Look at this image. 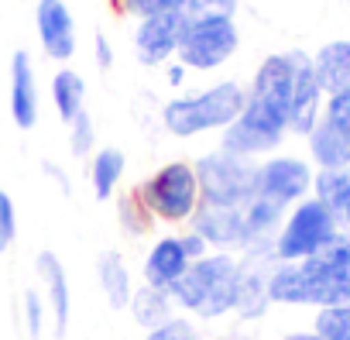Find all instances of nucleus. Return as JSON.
<instances>
[{
	"instance_id": "20e7f679",
	"label": "nucleus",
	"mask_w": 350,
	"mask_h": 340,
	"mask_svg": "<svg viewBox=\"0 0 350 340\" xmlns=\"http://www.w3.org/2000/svg\"><path fill=\"white\" fill-rule=\"evenodd\" d=\"M247 103V86L237 79H220L206 90L172 96L161 107V127L172 138H200L210 131H227Z\"/></svg>"
},
{
	"instance_id": "7ed1b4c3",
	"label": "nucleus",
	"mask_w": 350,
	"mask_h": 340,
	"mask_svg": "<svg viewBox=\"0 0 350 340\" xmlns=\"http://www.w3.org/2000/svg\"><path fill=\"white\" fill-rule=\"evenodd\" d=\"M237 285H241V254L234 251H210L206 258L193 261V268L168 289L179 313L196 319H220L237 309Z\"/></svg>"
},
{
	"instance_id": "6e6552de",
	"label": "nucleus",
	"mask_w": 350,
	"mask_h": 340,
	"mask_svg": "<svg viewBox=\"0 0 350 340\" xmlns=\"http://www.w3.org/2000/svg\"><path fill=\"white\" fill-rule=\"evenodd\" d=\"M193 165H196V179H200L203 203H213V207H244V203L254 200L258 161L217 148V151L200 155Z\"/></svg>"
},
{
	"instance_id": "58836bf2",
	"label": "nucleus",
	"mask_w": 350,
	"mask_h": 340,
	"mask_svg": "<svg viewBox=\"0 0 350 340\" xmlns=\"http://www.w3.org/2000/svg\"><path fill=\"white\" fill-rule=\"evenodd\" d=\"M282 340H323L316 330H292V333H285Z\"/></svg>"
},
{
	"instance_id": "1a4fd4ad",
	"label": "nucleus",
	"mask_w": 350,
	"mask_h": 340,
	"mask_svg": "<svg viewBox=\"0 0 350 340\" xmlns=\"http://www.w3.org/2000/svg\"><path fill=\"white\" fill-rule=\"evenodd\" d=\"M241 52V25L237 18H206V21H186L179 59L193 73H213L227 66Z\"/></svg>"
},
{
	"instance_id": "473e14b6",
	"label": "nucleus",
	"mask_w": 350,
	"mask_h": 340,
	"mask_svg": "<svg viewBox=\"0 0 350 340\" xmlns=\"http://www.w3.org/2000/svg\"><path fill=\"white\" fill-rule=\"evenodd\" d=\"M25 326H28V337H42V330H45V319H49V302H45V296L38 292V289H28L25 292Z\"/></svg>"
},
{
	"instance_id": "0eeeda50",
	"label": "nucleus",
	"mask_w": 350,
	"mask_h": 340,
	"mask_svg": "<svg viewBox=\"0 0 350 340\" xmlns=\"http://www.w3.org/2000/svg\"><path fill=\"white\" fill-rule=\"evenodd\" d=\"M340 231V220L316 196H306L302 203L285 210V220L275 234V261H306L323 251Z\"/></svg>"
},
{
	"instance_id": "5701e85b",
	"label": "nucleus",
	"mask_w": 350,
	"mask_h": 340,
	"mask_svg": "<svg viewBox=\"0 0 350 340\" xmlns=\"http://www.w3.org/2000/svg\"><path fill=\"white\" fill-rule=\"evenodd\" d=\"M282 220H285V210L278 203H268L261 196H254L251 203H244V227H247V248L244 251H251V248H271Z\"/></svg>"
},
{
	"instance_id": "7c9ffc66",
	"label": "nucleus",
	"mask_w": 350,
	"mask_h": 340,
	"mask_svg": "<svg viewBox=\"0 0 350 340\" xmlns=\"http://www.w3.org/2000/svg\"><path fill=\"white\" fill-rule=\"evenodd\" d=\"M144 340H206V337H203V333H200V326L183 313V316H172V319H165L161 326L148 330V333H144Z\"/></svg>"
},
{
	"instance_id": "cd10ccee",
	"label": "nucleus",
	"mask_w": 350,
	"mask_h": 340,
	"mask_svg": "<svg viewBox=\"0 0 350 340\" xmlns=\"http://www.w3.org/2000/svg\"><path fill=\"white\" fill-rule=\"evenodd\" d=\"M241 0H183L186 21H206V18H237Z\"/></svg>"
},
{
	"instance_id": "b1692460",
	"label": "nucleus",
	"mask_w": 350,
	"mask_h": 340,
	"mask_svg": "<svg viewBox=\"0 0 350 340\" xmlns=\"http://www.w3.org/2000/svg\"><path fill=\"white\" fill-rule=\"evenodd\" d=\"M127 309H131V319H134L144 333L175 316V302H172L168 289H154V285H144V282L134 289Z\"/></svg>"
},
{
	"instance_id": "423d86ee",
	"label": "nucleus",
	"mask_w": 350,
	"mask_h": 340,
	"mask_svg": "<svg viewBox=\"0 0 350 340\" xmlns=\"http://www.w3.org/2000/svg\"><path fill=\"white\" fill-rule=\"evenodd\" d=\"M285 138H288L285 110L275 107L271 100H261V96L247 93V103H244L241 117L227 131H220V148L230 151V155L261 161V158L275 155Z\"/></svg>"
},
{
	"instance_id": "f257e3e1",
	"label": "nucleus",
	"mask_w": 350,
	"mask_h": 340,
	"mask_svg": "<svg viewBox=\"0 0 350 340\" xmlns=\"http://www.w3.org/2000/svg\"><path fill=\"white\" fill-rule=\"evenodd\" d=\"M268 296L278 306H350V234L340 231L306 261L271 265Z\"/></svg>"
},
{
	"instance_id": "ddd939ff",
	"label": "nucleus",
	"mask_w": 350,
	"mask_h": 340,
	"mask_svg": "<svg viewBox=\"0 0 350 340\" xmlns=\"http://www.w3.org/2000/svg\"><path fill=\"white\" fill-rule=\"evenodd\" d=\"M189 227L213 248V251H234L241 254L247 248V227H244V207H213L203 203Z\"/></svg>"
},
{
	"instance_id": "4c0bfd02",
	"label": "nucleus",
	"mask_w": 350,
	"mask_h": 340,
	"mask_svg": "<svg viewBox=\"0 0 350 340\" xmlns=\"http://www.w3.org/2000/svg\"><path fill=\"white\" fill-rule=\"evenodd\" d=\"M186 73H189V69H186L179 59H172V62L165 66V79H168V86H175V90H179V86L186 83Z\"/></svg>"
},
{
	"instance_id": "dca6fc26",
	"label": "nucleus",
	"mask_w": 350,
	"mask_h": 340,
	"mask_svg": "<svg viewBox=\"0 0 350 340\" xmlns=\"http://www.w3.org/2000/svg\"><path fill=\"white\" fill-rule=\"evenodd\" d=\"M278 265L275 258L265 254H241V285H237V316L241 319H261L271 306L268 296V272Z\"/></svg>"
},
{
	"instance_id": "393cba45",
	"label": "nucleus",
	"mask_w": 350,
	"mask_h": 340,
	"mask_svg": "<svg viewBox=\"0 0 350 340\" xmlns=\"http://www.w3.org/2000/svg\"><path fill=\"white\" fill-rule=\"evenodd\" d=\"M49 93H52L55 114H59L66 124H72V120L86 110V79H83L76 69H59V73L52 76Z\"/></svg>"
},
{
	"instance_id": "2eb2a0df",
	"label": "nucleus",
	"mask_w": 350,
	"mask_h": 340,
	"mask_svg": "<svg viewBox=\"0 0 350 340\" xmlns=\"http://www.w3.org/2000/svg\"><path fill=\"white\" fill-rule=\"evenodd\" d=\"M35 272L42 278V296L49 302V316H52V326H55V337H66L69 330V316H72V289H69V275H66V265L59 261L55 251H42L35 258Z\"/></svg>"
},
{
	"instance_id": "f03ea898",
	"label": "nucleus",
	"mask_w": 350,
	"mask_h": 340,
	"mask_svg": "<svg viewBox=\"0 0 350 340\" xmlns=\"http://www.w3.org/2000/svg\"><path fill=\"white\" fill-rule=\"evenodd\" d=\"M247 93L282 107L288 120V134L295 138H309V131L323 117L326 93L316 79V66L306 49H285V52L265 55L251 76Z\"/></svg>"
},
{
	"instance_id": "4468645a",
	"label": "nucleus",
	"mask_w": 350,
	"mask_h": 340,
	"mask_svg": "<svg viewBox=\"0 0 350 340\" xmlns=\"http://www.w3.org/2000/svg\"><path fill=\"white\" fill-rule=\"evenodd\" d=\"M193 268L186 248H183V237L179 234H161L151 241L148 254H144V265H141V278L144 285H154V289H172L186 272Z\"/></svg>"
},
{
	"instance_id": "a211bd4d",
	"label": "nucleus",
	"mask_w": 350,
	"mask_h": 340,
	"mask_svg": "<svg viewBox=\"0 0 350 340\" xmlns=\"http://www.w3.org/2000/svg\"><path fill=\"white\" fill-rule=\"evenodd\" d=\"M96 282H100V292L107 299L110 309H127L131 306V296H134V278H131V268L124 261L120 251H100L96 258Z\"/></svg>"
},
{
	"instance_id": "a878e982",
	"label": "nucleus",
	"mask_w": 350,
	"mask_h": 340,
	"mask_svg": "<svg viewBox=\"0 0 350 340\" xmlns=\"http://www.w3.org/2000/svg\"><path fill=\"white\" fill-rule=\"evenodd\" d=\"M117 220H120V231L127 237H144L154 227V213L148 210V203L141 200L137 189L117 196Z\"/></svg>"
},
{
	"instance_id": "c756f323",
	"label": "nucleus",
	"mask_w": 350,
	"mask_h": 340,
	"mask_svg": "<svg viewBox=\"0 0 350 340\" xmlns=\"http://www.w3.org/2000/svg\"><path fill=\"white\" fill-rule=\"evenodd\" d=\"M117 8V14H131L134 21L141 18H154V14H172L183 11V0H110Z\"/></svg>"
},
{
	"instance_id": "4be33fe9",
	"label": "nucleus",
	"mask_w": 350,
	"mask_h": 340,
	"mask_svg": "<svg viewBox=\"0 0 350 340\" xmlns=\"http://www.w3.org/2000/svg\"><path fill=\"white\" fill-rule=\"evenodd\" d=\"M127 172V155L120 148H96L90 158V189L100 203L113 200L120 179Z\"/></svg>"
},
{
	"instance_id": "ea45409f",
	"label": "nucleus",
	"mask_w": 350,
	"mask_h": 340,
	"mask_svg": "<svg viewBox=\"0 0 350 340\" xmlns=\"http://www.w3.org/2000/svg\"><path fill=\"white\" fill-rule=\"evenodd\" d=\"M347 234H350V231H347Z\"/></svg>"
},
{
	"instance_id": "f3484780",
	"label": "nucleus",
	"mask_w": 350,
	"mask_h": 340,
	"mask_svg": "<svg viewBox=\"0 0 350 340\" xmlns=\"http://www.w3.org/2000/svg\"><path fill=\"white\" fill-rule=\"evenodd\" d=\"M38 79H35V62L25 49L11 55V117L21 131H31L38 124Z\"/></svg>"
},
{
	"instance_id": "bb28decb",
	"label": "nucleus",
	"mask_w": 350,
	"mask_h": 340,
	"mask_svg": "<svg viewBox=\"0 0 350 340\" xmlns=\"http://www.w3.org/2000/svg\"><path fill=\"white\" fill-rule=\"evenodd\" d=\"M312 330L323 340H350V306H323V309H316Z\"/></svg>"
},
{
	"instance_id": "9d476101",
	"label": "nucleus",
	"mask_w": 350,
	"mask_h": 340,
	"mask_svg": "<svg viewBox=\"0 0 350 340\" xmlns=\"http://www.w3.org/2000/svg\"><path fill=\"white\" fill-rule=\"evenodd\" d=\"M312 176L316 168L309 158L299 155H268L258 161V179H254V196L278 203L282 210L302 203L312 196Z\"/></svg>"
},
{
	"instance_id": "f704fd0d",
	"label": "nucleus",
	"mask_w": 350,
	"mask_h": 340,
	"mask_svg": "<svg viewBox=\"0 0 350 340\" xmlns=\"http://www.w3.org/2000/svg\"><path fill=\"white\" fill-rule=\"evenodd\" d=\"M93 62H96V69H100V73H110V69H113V62H117L113 45H110V38H107L103 31H96V35H93Z\"/></svg>"
},
{
	"instance_id": "aec40b11",
	"label": "nucleus",
	"mask_w": 350,
	"mask_h": 340,
	"mask_svg": "<svg viewBox=\"0 0 350 340\" xmlns=\"http://www.w3.org/2000/svg\"><path fill=\"white\" fill-rule=\"evenodd\" d=\"M312 66H316V79L326 96L350 90V42H326L312 55Z\"/></svg>"
},
{
	"instance_id": "412c9836",
	"label": "nucleus",
	"mask_w": 350,
	"mask_h": 340,
	"mask_svg": "<svg viewBox=\"0 0 350 340\" xmlns=\"http://www.w3.org/2000/svg\"><path fill=\"white\" fill-rule=\"evenodd\" d=\"M306 148H309V161L316 168H350V141L340 131H333L323 117L309 131Z\"/></svg>"
},
{
	"instance_id": "f8f14e48",
	"label": "nucleus",
	"mask_w": 350,
	"mask_h": 340,
	"mask_svg": "<svg viewBox=\"0 0 350 340\" xmlns=\"http://www.w3.org/2000/svg\"><path fill=\"white\" fill-rule=\"evenodd\" d=\"M35 31L42 42V52L52 62H69L79 45V28L76 14L69 11L66 0H38L35 8Z\"/></svg>"
},
{
	"instance_id": "39448f33",
	"label": "nucleus",
	"mask_w": 350,
	"mask_h": 340,
	"mask_svg": "<svg viewBox=\"0 0 350 340\" xmlns=\"http://www.w3.org/2000/svg\"><path fill=\"white\" fill-rule=\"evenodd\" d=\"M141 200L161 224H189L196 210L203 207L200 179H196V165L186 158H172L158 165L154 172L137 186Z\"/></svg>"
},
{
	"instance_id": "9b49d317",
	"label": "nucleus",
	"mask_w": 350,
	"mask_h": 340,
	"mask_svg": "<svg viewBox=\"0 0 350 340\" xmlns=\"http://www.w3.org/2000/svg\"><path fill=\"white\" fill-rule=\"evenodd\" d=\"M183 31H186V18H183L179 11L154 14V18H141V21L134 25V35H131L134 59H137L144 69H165L175 55H179Z\"/></svg>"
},
{
	"instance_id": "72a5a7b5",
	"label": "nucleus",
	"mask_w": 350,
	"mask_h": 340,
	"mask_svg": "<svg viewBox=\"0 0 350 340\" xmlns=\"http://www.w3.org/2000/svg\"><path fill=\"white\" fill-rule=\"evenodd\" d=\"M18 237V207L8 189H0V251H8Z\"/></svg>"
},
{
	"instance_id": "6ab92c4d",
	"label": "nucleus",
	"mask_w": 350,
	"mask_h": 340,
	"mask_svg": "<svg viewBox=\"0 0 350 340\" xmlns=\"http://www.w3.org/2000/svg\"><path fill=\"white\" fill-rule=\"evenodd\" d=\"M312 196L340 220L343 231H350V168H316Z\"/></svg>"
},
{
	"instance_id": "c85d7f7f",
	"label": "nucleus",
	"mask_w": 350,
	"mask_h": 340,
	"mask_svg": "<svg viewBox=\"0 0 350 340\" xmlns=\"http://www.w3.org/2000/svg\"><path fill=\"white\" fill-rule=\"evenodd\" d=\"M69 151H72V158H93V151H96V124L86 110L69 124Z\"/></svg>"
},
{
	"instance_id": "2f4dec72",
	"label": "nucleus",
	"mask_w": 350,
	"mask_h": 340,
	"mask_svg": "<svg viewBox=\"0 0 350 340\" xmlns=\"http://www.w3.org/2000/svg\"><path fill=\"white\" fill-rule=\"evenodd\" d=\"M323 120L350 141V90L329 93V96L323 100Z\"/></svg>"
},
{
	"instance_id": "e433bc0d",
	"label": "nucleus",
	"mask_w": 350,
	"mask_h": 340,
	"mask_svg": "<svg viewBox=\"0 0 350 340\" xmlns=\"http://www.w3.org/2000/svg\"><path fill=\"white\" fill-rule=\"evenodd\" d=\"M42 172L59 186V193H62V196H69V193H72V183H69V176H66V168H59L55 161H42Z\"/></svg>"
},
{
	"instance_id": "c9c22d12",
	"label": "nucleus",
	"mask_w": 350,
	"mask_h": 340,
	"mask_svg": "<svg viewBox=\"0 0 350 340\" xmlns=\"http://www.w3.org/2000/svg\"><path fill=\"white\" fill-rule=\"evenodd\" d=\"M179 237H183V248H186L189 261H200V258H206V254L213 251V248H210V244H206V241H203V237L193 231V227H189L186 234H179Z\"/></svg>"
}]
</instances>
